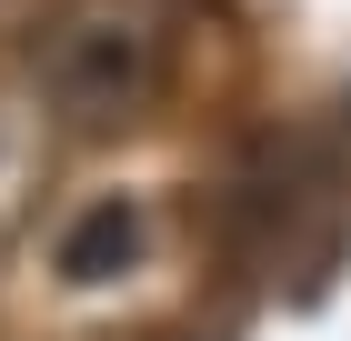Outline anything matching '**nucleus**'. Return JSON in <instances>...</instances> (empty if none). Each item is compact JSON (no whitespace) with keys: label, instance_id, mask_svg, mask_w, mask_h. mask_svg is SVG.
Returning a JSON list of instances; mask_svg holds the SVG:
<instances>
[{"label":"nucleus","instance_id":"f257e3e1","mask_svg":"<svg viewBox=\"0 0 351 341\" xmlns=\"http://www.w3.org/2000/svg\"><path fill=\"white\" fill-rule=\"evenodd\" d=\"M171 71H181V0H60L30 51L40 101L81 131L141 121L171 91Z\"/></svg>","mask_w":351,"mask_h":341},{"label":"nucleus","instance_id":"f03ea898","mask_svg":"<svg viewBox=\"0 0 351 341\" xmlns=\"http://www.w3.org/2000/svg\"><path fill=\"white\" fill-rule=\"evenodd\" d=\"M141 261H151V211L141 201H90L71 221V241H60V281H81V291L131 281Z\"/></svg>","mask_w":351,"mask_h":341},{"label":"nucleus","instance_id":"7ed1b4c3","mask_svg":"<svg viewBox=\"0 0 351 341\" xmlns=\"http://www.w3.org/2000/svg\"><path fill=\"white\" fill-rule=\"evenodd\" d=\"M30 191H40V131H30V110H21V101H0V251L21 241Z\"/></svg>","mask_w":351,"mask_h":341}]
</instances>
